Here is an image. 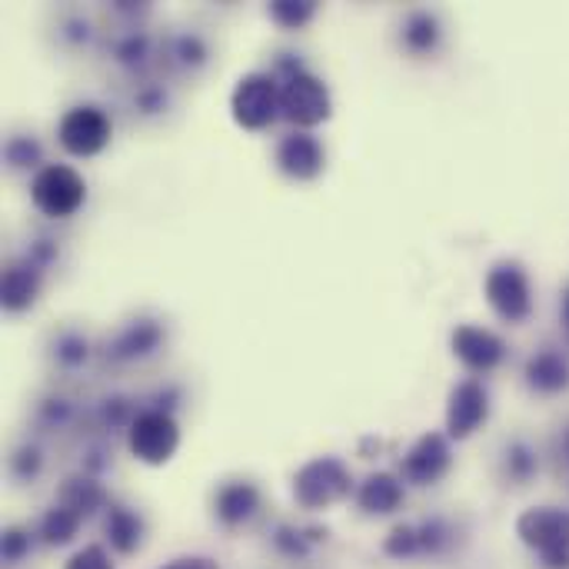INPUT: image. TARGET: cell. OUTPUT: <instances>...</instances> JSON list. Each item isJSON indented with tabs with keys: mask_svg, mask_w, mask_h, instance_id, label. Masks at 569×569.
Segmentation results:
<instances>
[{
	"mask_svg": "<svg viewBox=\"0 0 569 569\" xmlns=\"http://www.w3.org/2000/svg\"><path fill=\"white\" fill-rule=\"evenodd\" d=\"M517 537L540 557L543 569H569V510L530 507L517 517Z\"/></svg>",
	"mask_w": 569,
	"mask_h": 569,
	"instance_id": "obj_1",
	"label": "cell"
},
{
	"mask_svg": "<svg viewBox=\"0 0 569 569\" xmlns=\"http://www.w3.org/2000/svg\"><path fill=\"white\" fill-rule=\"evenodd\" d=\"M483 293H487V303L490 310L510 323V327H520L530 320L533 313V283H530V273L520 260H500L487 270V280H483Z\"/></svg>",
	"mask_w": 569,
	"mask_h": 569,
	"instance_id": "obj_2",
	"label": "cell"
},
{
	"mask_svg": "<svg viewBox=\"0 0 569 569\" xmlns=\"http://www.w3.org/2000/svg\"><path fill=\"white\" fill-rule=\"evenodd\" d=\"M353 493V477L337 457H317L293 477V500L303 510H330Z\"/></svg>",
	"mask_w": 569,
	"mask_h": 569,
	"instance_id": "obj_3",
	"label": "cell"
},
{
	"mask_svg": "<svg viewBox=\"0 0 569 569\" xmlns=\"http://www.w3.org/2000/svg\"><path fill=\"white\" fill-rule=\"evenodd\" d=\"M30 197H33V207L53 220H63V217H73L83 200H87V183L83 177L67 167V163H47L37 170L33 183H30Z\"/></svg>",
	"mask_w": 569,
	"mask_h": 569,
	"instance_id": "obj_4",
	"label": "cell"
},
{
	"mask_svg": "<svg viewBox=\"0 0 569 569\" xmlns=\"http://www.w3.org/2000/svg\"><path fill=\"white\" fill-rule=\"evenodd\" d=\"M280 113L293 127L310 130L330 117V90L323 87V80H317L313 73L297 67L287 73V80L280 87Z\"/></svg>",
	"mask_w": 569,
	"mask_h": 569,
	"instance_id": "obj_5",
	"label": "cell"
},
{
	"mask_svg": "<svg viewBox=\"0 0 569 569\" xmlns=\"http://www.w3.org/2000/svg\"><path fill=\"white\" fill-rule=\"evenodd\" d=\"M127 447L140 463L163 467L180 447V430H177V423H173V417L167 410H143L130 423Z\"/></svg>",
	"mask_w": 569,
	"mask_h": 569,
	"instance_id": "obj_6",
	"label": "cell"
},
{
	"mask_svg": "<svg viewBox=\"0 0 569 569\" xmlns=\"http://www.w3.org/2000/svg\"><path fill=\"white\" fill-rule=\"evenodd\" d=\"M233 120L243 130H263L280 113V87L270 73H247L230 97Z\"/></svg>",
	"mask_w": 569,
	"mask_h": 569,
	"instance_id": "obj_7",
	"label": "cell"
},
{
	"mask_svg": "<svg viewBox=\"0 0 569 569\" xmlns=\"http://www.w3.org/2000/svg\"><path fill=\"white\" fill-rule=\"evenodd\" d=\"M110 117L100 107L80 103L57 123V140L70 157H97L110 143Z\"/></svg>",
	"mask_w": 569,
	"mask_h": 569,
	"instance_id": "obj_8",
	"label": "cell"
},
{
	"mask_svg": "<svg viewBox=\"0 0 569 569\" xmlns=\"http://www.w3.org/2000/svg\"><path fill=\"white\" fill-rule=\"evenodd\" d=\"M490 420V393L483 380L467 377L453 387L450 407H447V437L450 440H470L483 423Z\"/></svg>",
	"mask_w": 569,
	"mask_h": 569,
	"instance_id": "obj_9",
	"label": "cell"
},
{
	"mask_svg": "<svg viewBox=\"0 0 569 569\" xmlns=\"http://www.w3.org/2000/svg\"><path fill=\"white\" fill-rule=\"evenodd\" d=\"M453 343V353L457 360L473 370V373H493L503 360H507V343L503 337H497L493 330L487 327H477V323H463L453 330L450 337Z\"/></svg>",
	"mask_w": 569,
	"mask_h": 569,
	"instance_id": "obj_10",
	"label": "cell"
},
{
	"mask_svg": "<svg viewBox=\"0 0 569 569\" xmlns=\"http://www.w3.org/2000/svg\"><path fill=\"white\" fill-rule=\"evenodd\" d=\"M450 437L443 433H423L403 457L400 470H403V480L413 483V487H433L447 477L450 470Z\"/></svg>",
	"mask_w": 569,
	"mask_h": 569,
	"instance_id": "obj_11",
	"label": "cell"
},
{
	"mask_svg": "<svg viewBox=\"0 0 569 569\" xmlns=\"http://www.w3.org/2000/svg\"><path fill=\"white\" fill-rule=\"evenodd\" d=\"M323 163H327V153L310 130H293L277 147V167L290 180H313L323 173Z\"/></svg>",
	"mask_w": 569,
	"mask_h": 569,
	"instance_id": "obj_12",
	"label": "cell"
},
{
	"mask_svg": "<svg viewBox=\"0 0 569 569\" xmlns=\"http://www.w3.org/2000/svg\"><path fill=\"white\" fill-rule=\"evenodd\" d=\"M523 377H527V387L540 397H557L569 390V360L563 350H553V347H543L537 350L527 367H523Z\"/></svg>",
	"mask_w": 569,
	"mask_h": 569,
	"instance_id": "obj_13",
	"label": "cell"
},
{
	"mask_svg": "<svg viewBox=\"0 0 569 569\" xmlns=\"http://www.w3.org/2000/svg\"><path fill=\"white\" fill-rule=\"evenodd\" d=\"M260 510V490L247 480H233L223 483L213 497V513L223 527H243L253 520V513Z\"/></svg>",
	"mask_w": 569,
	"mask_h": 569,
	"instance_id": "obj_14",
	"label": "cell"
},
{
	"mask_svg": "<svg viewBox=\"0 0 569 569\" xmlns=\"http://www.w3.org/2000/svg\"><path fill=\"white\" fill-rule=\"evenodd\" d=\"M357 503L370 517H390L403 507V483L393 473H373L357 490Z\"/></svg>",
	"mask_w": 569,
	"mask_h": 569,
	"instance_id": "obj_15",
	"label": "cell"
},
{
	"mask_svg": "<svg viewBox=\"0 0 569 569\" xmlns=\"http://www.w3.org/2000/svg\"><path fill=\"white\" fill-rule=\"evenodd\" d=\"M37 290H40V270H37L33 260L7 267V273H3V307L10 313L27 310L37 300Z\"/></svg>",
	"mask_w": 569,
	"mask_h": 569,
	"instance_id": "obj_16",
	"label": "cell"
},
{
	"mask_svg": "<svg viewBox=\"0 0 569 569\" xmlns=\"http://www.w3.org/2000/svg\"><path fill=\"white\" fill-rule=\"evenodd\" d=\"M103 533H107L110 550H117L120 557H130L143 543V520L133 510H127V507H107Z\"/></svg>",
	"mask_w": 569,
	"mask_h": 569,
	"instance_id": "obj_17",
	"label": "cell"
},
{
	"mask_svg": "<svg viewBox=\"0 0 569 569\" xmlns=\"http://www.w3.org/2000/svg\"><path fill=\"white\" fill-rule=\"evenodd\" d=\"M160 340H163V330L150 320H140V323L123 327L107 353L113 360H137V357H150L160 347Z\"/></svg>",
	"mask_w": 569,
	"mask_h": 569,
	"instance_id": "obj_18",
	"label": "cell"
},
{
	"mask_svg": "<svg viewBox=\"0 0 569 569\" xmlns=\"http://www.w3.org/2000/svg\"><path fill=\"white\" fill-rule=\"evenodd\" d=\"M60 507H67L70 513H77L80 520H87L90 513H97L100 507H107V493L100 490V483L93 480H67L60 490Z\"/></svg>",
	"mask_w": 569,
	"mask_h": 569,
	"instance_id": "obj_19",
	"label": "cell"
},
{
	"mask_svg": "<svg viewBox=\"0 0 569 569\" xmlns=\"http://www.w3.org/2000/svg\"><path fill=\"white\" fill-rule=\"evenodd\" d=\"M503 473H507L510 483L527 487V483L540 473V457H537V450H533L527 440H513V443L503 450Z\"/></svg>",
	"mask_w": 569,
	"mask_h": 569,
	"instance_id": "obj_20",
	"label": "cell"
},
{
	"mask_svg": "<svg viewBox=\"0 0 569 569\" xmlns=\"http://www.w3.org/2000/svg\"><path fill=\"white\" fill-rule=\"evenodd\" d=\"M80 517L77 513H70L67 507H53V510H47L43 513V520H40V540L47 543V547H67L73 537H77V530H80Z\"/></svg>",
	"mask_w": 569,
	"mask_h": 569,
	"instance_id": "obj_21",
	"label": "cell"
},
{
	"mask_svg": "<svg viewBox=\"0 0 569 569\" xmlns=\"http://www.w3.org/2000/svg\"><path fill=\"white\" fill-rule=\"evenodd\" d=\"M440 40V23L433 13L420 10V13H410V20L403 23V43L413 50V53H427L433 50Z\"/></svg>",
	"mask_w": 569,
	"mask_h": 569,
	"instance_id": "obj_22",
	"label": "cell"
},
{
	"mask_svg": "<svg viewBox=\"0 0 569 569\" xmlns=\"http://www.w3.org/2000/svg\"><path fill=\"white\" fill-rule=\"evenodd\" d=\"M383 550H387V557H393V560H413V557H423V547H420V527H417V523H403V527H397V530L387 537Z\"/></svg>",
	"mask_w": 569,
	"mask_h": 569,
	"instance_id": "obj_23",
	"label": "cell"
},
{
	"mask_svg": "<svg viewBox=\"0 0 569 569\" xmlns=\"http://www.w3.org/2000/svg\"><path fill=\"white\" fill-rule=\"evenodd\" d=\"M313 13H317L313 3H297V0H277V3H270V17H273L280 27H290V30L303 27Z\"/></svg>",
	"mask_w": 569,
	"mask_h": 569,
	"instance_id": "obj_24",
	"label": "cell"
},
{
	"mask_svg": "<svg viewBox=\"0 0 569 569\" xmlns=\"http://www.w3.org/2000/svg\"><path fill=\"white\" fill-rule=\"evenodd\" d=\"M273 543L287 557H307L310 553V543H317V540L313 537H303V530H297V527H277Z\"/></svg>",
	"mask_w": 569,
	"mask_h": 569,
	"instance_id": "obj_25",
	"label": "cell"
},
{
	"mask_svg": "<svg viewBox=\"0 0 569 569\" xmlns=\"http://www.w3.org/2000/svg\"><path fill=\"white\" fill-rule=\"evenodd\" d=\"M30 547H33V537H30L27 530L10 527V530L3 533V560H7V563H20V560L30 553Z\"/></svg>",
	"mask_w": 569,
	"mask_h": 569,
	"instance_id": "obj_26",
	"label": "cell"
},
{
	"mask_svg": "<svg viewBox=\"0 0 569 569\" xmlns=\"http://www.w3.org/2000/svg\"><path fill=\"white\" fill-rule=\"evenodd\" d=\"M63 569H113L110 563V553L103 550V547H83V550H77L70 560H67V567Z\"/></svg>",
	"mask_w": 569,
	"mask_h": 569,
	"instance_id": "obj_27",
	"label": "cell"
},
{
	"mask_svg": "<svg viewBox=\"0 0 569 569\" xmlns=\"http://www.w3.org/2000/svg\"><path fill=\"white\" fill-rule=\"evenodd\" d=\"M7 160L13 163V167H33L37 160H40V147L33 143V140H23V137H13L10 143H7Z\"/></svg>",
	"mask_w": 569,
	"mask_h": 569,
	"instance_id": "obj_28",
	"label": "cell"
},
{
	"mask_svg": "<svg viewBox=\"0 0 569 569\" xmlns=\"http://www.w3.org/2000/svg\"><path fill=\"white\" fill-rule=\"evenodd\" d=\"M87 340L83 337H63L60 343H57V360L60 363H83L87 360Z\"/></svg>",
	"mask_w": 569,
	"mask_h": 569,
	"instance_id": "obj_29",
	"label": "cell"
},
{
	"mask_svg": "<svg viewBox=\"0 0 569 569\" xmlns=\"http://www.w3.org/2000/svg\"><path fill=\"white\" fill-rule=\"evenodd\" d=\"M37 470H40V453L30 447V450H20L17 457H13V473L17 477H37Z\"/></svg>",
	"mask_w": 569,
	"mask_h": 569,
	"instance_id": "obj_30",
	"label": "cell"
},
{
	"mask_svg": "<svg viewBox=\"0 0 569 569\" xmlns=\"http://www.w3.org/2000/svg\"><path fill=\"white\" fill-rule=\"evenodd\" d=\"M553 450H557V460H560V467L569 473V423L567 427H560V433H557V443H553Z\"/></svg>",
	"mask_w": 569,
	"mask_h": 569,
	"instance_id": "obj_31",
	"label": "cell"
},
{
	"mask_svg": "<svg viewBox=\"0 0 569 569\" xmlns=\"http://www.w3.org/2000/svg\"><path fill=\"white\" fill-rule=\"evenodd\" d=\"M163 569H220L213 560H207V557H183V560H173L170 567Z\"/></svg>",
	"mask_w": 569,
	"mask_h": 569,
	"instance_id": "obj_32",
	"label": "cell"
},
{
	"mask_svg": "<svg viewBox=\"0 0 569 569\" xmlns=\"http://www.w3.org/2000/svg\"><path fill=\"white\" fill-rule=\"evenodd\" d=\"M560 323H563V333H567L569 343V283L563 287V293H560Z\"/></svg>",
	"mask_w": 569,
	"mask_h": 569,
	"instance_id": "obj_33",
	"label": "cell"
}]
</instances>
